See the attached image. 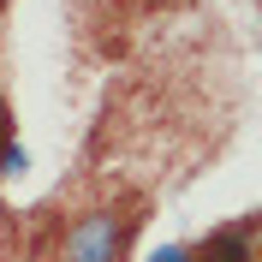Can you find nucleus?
Here are the masks:
<instances>
[{"instance_id": "obj_2", "label": "nucleus", "mask_w": 262, "mask_h": 262, "mask_svg": "<svg viewBox=\"0 0 262 262\" xmlns=\"http://www.w3.org/2000/svg\"><path fill=\"white\" fill-rule=\"evenodd\" d=\"M203 262H250V227H227L203 245Z\"/></svg>"}, {"instance_id": "obj_3", "label": "nucleus", "mask_w": 262, "mask_h": 262, "mask_svg": "<svg viewBox=\"0 0 262 262\" xmlns=\"http://www.w3.org/2000/svg\"><path fill=\"white\" fill-rule=\"evenodd\" d=\"M18 173H30V149L6 143V149H0V179H18Z\"/></svg>"}, {"instance_id": "obj_5", "label": "nucleus", "mask_w": 262, "mask_h": 262, "mask_svg": "<svg viewBox=\"0 0 262 262\" xmlns=\"http://www.w3.org/2000/svg\"><path fill=\"white\" fill-rule=\"evenodd\" d=\"M0 227H6V203H0Z\"/></svg>"}, {"instance_id": "obj_1", "label": "nucleus", "mask_w": 262, "mask_h": 262, "mask_svg": "<svg viewBox=\"0 0 262 262\" xmlns=\"http://www.w3.org/2000/svg\"><path fill=\"white\" fill-rule=\"evenodd\" d=\"M119 256H125V221L114 209L83 214L66 232V250H60V262H119Z\"/></svg>"}, {"instance_id": "obj_4", "label": "nucleus", "mask_w": 262, "mask_h": 262, "mask_svg": "<svg viewBox=\"0 0 262 262\" xmlns=\"http://www.w3.org/2000/svg\"><path fill=\"white\" fill-rule=\"evenodd\" d=\"M149 262H196V256H191L185 245H155V250H149Z\"/></svg>"}]
</instances>
